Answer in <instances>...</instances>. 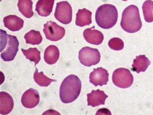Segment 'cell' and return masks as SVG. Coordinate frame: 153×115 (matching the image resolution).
I'll use <instances>...</instances> for the list:
<instances>
[{"instance_id":"17","label":"cell","mask_w":153,"mask_h":115,"mask_svg":"<svg viewBox=\"0 0 153 115\" xmlns=\"http://www.w3.org/2000/svg\"><path fill=\"white\" fill-rule=\"evenodd\" d=\"M91 16L92 13L88 10L79 9L76 14V25L80 27L90 25L92 23Z\"/></svg>"},{"instance_id":"8","label":"cell","mask_w":153,"mask_h":115,"mask_svg":"<svg viewBox=\"0 0 153 115\" xmlns=\"http://www.w3.org/2000/svg\"><path fill=\"white\" fill-rule=\"evenodd\" d=\"M43 32L45 37L50 41H57L64 37L66 31L64 28L58 25L54 22H47L44 25Z\"/></svg>"},{"instance_id":"1","label":"cell","mask_w":153,"mask_h":115,"mask_svg":"<svg viewBox=\"0 0 153 115\" xmlns=\"http://www.w3.org/2000/svg\"><path fill=\"white\" fill-rule=\"evenodd\" d=\"M81 89V81L77 76L71 74L62 81L59 90L60 98L65 104L72 103L79 97Z\"/></svg>"},{"instance_id":"22","label":"cell","mask_w":153,"mask_h":115,"mask_svg":"<svg viewBox=\"0 0 153 115\" xmlns=\"http://www.w3.org/2000/svg\"><path fill=\"white\" fill-rule=\"evenodd\" d=\"M21 50L26 59L35 62V65L38 64L40 61L41 53L37 48H29L27 50L22 49Z\"/></svg>"},{"instance_id":"10","label":"cell","mask_w":153,"mask_h":115,"mask_svg":"<svg viewBox=\"0 0 153 115\" xmlns=\"http://www.w3.org/2000/svg\"><path fill=\"white\" fill-rule=\"evenodd\" d=\"M39 94L37 90L30 88L24 93L22 96L21 103L25 108H33L39 103Z\"/></svg>"},{"instance_id":"4","label":"cell","mask_w":153,"mask_h":115,"mask_svg":"<svg viewBox=\"0 0 153 115\" xmlns=\"http://www.w3.org/2000/svg\"><path fill=\"white\" fill-rule=\"evenodd\" d=\"M1 57L4 61L13 60L18 52L19 42L16 37L1 30Z\"/></svg>"},{"instance_id":"5","label":"cell","mask_w":153,"mask_h":115,"mask_svg":"<svg viewBox=\"0 0 153 115\" xmlns=\"http://www.w3.org/2000/svg\"><path fill=\"white\" fill-rule=\"evenodd\" d=\"M112 80L114 84L117 87L127 88L133 84L134 77L129 69L120 68L114 71Z\"/></svg>"},{"instance_id":"2","label":"cell","mask_w":153,"mask_h":115,"mask_svg":"<svg viewBox=\"0 0 153 115\" xmlns=\"http://www.w3.org/2000/svg\"><path fill=\"white\" fill-rule=\"evenodd\" d=\"M121 26L126 32L134 33L141 29L142 22L139 9L134 5H131L124 10L122 13Z\"/></svg>"},{"instance_id":"12","label":"cell","mask_w":153,"mask_h":115,"mask_svg":"<svg viewBox=\"0 0 153 115\" xmlns=\"http://www.w3.org/2000/svg\"><path fill=\"white\" fill-rule=\"evenodd\" d=\"M94 26L86 29L83 32V37L87 42L91 44L99 45L102 44L104 40V36L100 31L93 29Z\"/></svg>"},{"instance_id":"15","label":"cell","mask_w":153,"mask_h":115,"mask_svg":"<svg viewBox=\"0 0 153 115\" xmlns=\"http://www.w3.org/2000/svg\"><path fill=\"white\" fill-rule=\"evenodd\" d=\"M55 0H38L36 4V11L41 16H50L52 12Z\"/></svg>"},{"instance_id":"13","label":"cell","mask_w":153,"mask_h":115,"mask_svg":"<svg viewBox=\"0 0 153 115\" xmlns=\"http://www.w3.org/2000/svg\"><path fill=\"white\" fill-rule=\"evenodd\" d=\"M5 27L12 31H18L24 26L23 19L16 15H9L4 18Z\"/></svg>"},{"instance_id":"26","label":"cell","mask_w":153,"mask_h":115,"mask_svg":"<svg viewBox=\"0 0 153 115\" xmlns=\"http://www.w3.org/2000/svg\"><path fill=\"white\" fill-rule=\"evenodd\" d=\"M123 1H126L127 0H123Z\"/></svg>"},{"instance_id":"3","label":"cell","mask_w":153,"mask_h":115,"mask_svg":"<svg viewBox=\"0 0 153 115\" xmlns=\"http://www.w3.org/2000/svg\"><path fill=\"white\" fill-rule=\"evenodd\" d=\"M118 11L116 7L110 4L100 6L96 12L95 20L98 26L104 29L114 27L118 20Z\"/></svg>"},{"instance_id":"16","label":"cell","mask_w":153,"mask_h":115,"mask_svg":"<svg viewBox=\"0 0 153 115\" xmlns=\"http://www.w3.org/2000/svg\"><path fill=\"white\" fill-rule=\"evenodd\" d=\"M150 64L151 61L146 55H139L136 56L134 60L133 65H131V71L137 73H140V72H145Z\"/></svg>"},{"instance_id":"18","label":"cell","mask_w":153,"mask_h":115,"mask_svg":"<svg viewBox=\"0 0 153 115\" xmlns=\"http://www.w3.org/2000/svg\"><path fill=\"white\" fill-rule=\"evenodd\" d=\"M59 50L56 46L55 45L49 46L45 51V61L48 64H54L59 60Z\"/></svg>"},{"instance_id":"23","label":"cell","mask_w":153,"mask_h":115,"mask_svg":"<svg viewBox=\"0 0 153 115\" xmlns=\"http://www.w3.org/2000/svg\"><path fill=\"white\" fill-rule=\"evenodd\" d=\"M142 9L145 21L147 23L153 22V1L146 0L143 2Z\"/></svg>"},{"instance_id":"9","label":"cell","mask_w":153,"mask_h":115,"mask_svg":"<svg viewBox=\"0 0 153 115\" xmlns=\"http://www.w3.org/2000/svg\"><path fill=\"white\" fill-rule=\"evenodd\" d=\"M109 73L102 67L94 69L90 73V81L95 86L106 85L109 81Z\"/></svg>"},{"instance_id":"7","label":"cell","mask_w":153,"mask_h":115,"mask_svg":"<svg viewBox=\"0 0 153 115\" xmlns=\"http://www.w3.org/2000/svg\"><path fill=\"white\" fill-rule=\"evenodd\" d=\"M55 17L59 22L64 25L71 23L72 19V9L71 4L67 1H62L56 4Z\"/></svg>"},{"instance_id":"20","label":"cell","mask_w":153,"mask_h":115,"mask_svg":"<svg viewBox=\"0 0 153 115\" xmlns=\"http://www.w3.org/2000/svg\"><path fill=\"white\" fill-rule=\"evenodd\" d=\"M24 38L27 44L36 45H39L42 42L43 38L39 31L34 30H30L25 35Z\"/></svg>"},{"instance_id":"19","label":"cell","mask_w":153,"mask_h":115,"mask_svg":"<svg viewBox=\"0 0 153 115\" xmlns=\"http://www.w3.org/2000/svg\"><path fill=\"white\" fill-rule=\"evenodd\" d=\"M33 1L32 0H18V9L21 13L26 18H30L33 16Z\"/></svg>"},{"instance_id":"21","label":"cell","mask_w":153,"mask_h":115,"mask_svg":"<svg viewBox=\"0 0 153 115\" xmlns=\"http://www.w3.org/2000/svg\"><path fill=\"white\" fill-rule=\"evenodd\" d=\"M33 79L36 83L40 86L47 87L49 86L53 81H56V80L50 79L45 75L43 72H38V69L36 68V71L33 74Z\"/></svg>"},{"instance_id":"14","label":"cell","mask_w":153,"mask_h":115,"mask_svg":"<svg viewBox=\"0 0 153 115\" xmlns=\"http://www.w3.org/2000/svg\"><path fill=\"white\" fill-rule=\"evenodd\" d=\"M14 106L13 99L9 93L5 92H1L0 113L7 115L11 113Z\"/></svg>"},{"instance_id":"25","label":"cell","mask_w":153,"mask_h":115,"mask_svg":"<svg viewBox=\"0 0 153 115\" xmlns=\"http://www.w3.org/2000/svg\"><path fill=\"white\" fill-rule=\"evenodd\" d=\"M96 114V115H98V114H102V115L103 114H106V115L110 114V115H111V113L110 112L108 109L103 108V109H100L98 110V111Z\"/></svg>"},{"instance_id":"11","label":"cell","mask_w":153,"mask_h":115,"mask_svg":"<svg viewBox=\"0 0 153 115\" xmlns=\"http://www.w3.org/2000/svg\"><path fill=\"white\" fill-rule=\"evenodd\" d=\"M87 96L88 105L93 108L100 105H104L106 99L108 97L104 91H100L99 89L92 90L91 93H88Z\"/></svg>"},{"instance_id":"24","label":"cell","mask_w":153,"mask_h":115,"mask_svg":"<svg viewBox=\"0 0 153 115\" xmlns=\"http://www.w3.org/2000/svg\"><path fill=\"white\" fill-rule=\"evenodd\" d=\"M108 45L111 49L114 50H121L124 48L123 41L118 37H114L109 40Z\"/></svg>"},{"instance_id":"6","label":"cell","mask_w":153,"mask_h":115,"mask_svg":"<svg viewBox=\"0 0 153 115\" xmlns=\"http://www.w3.org/2000/svg\"><path fill=\"white\" fill-rule=\"evenodd\" d=\"M80 63L87 67L97 64L100 60V54L97 49L85 47L82 48L79 53Z\"/></svg>"}]
</instances>
